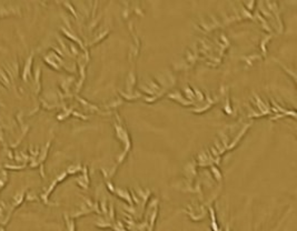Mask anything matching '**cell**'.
Returning <instances> with one entry per match:
<instances>
[{
  "mask_svg": "<svg viewBox=\"0 0 297 231\" xmlns=\"http://www.w3.org/2000/svg\"><path fill=\"white\" fill-rule=\"evenodd\" d=\"M249 127H250V124H247L244 128H242L240 129V131H239L238 134H237V136H236L235 138H234V140H232V142H229V144H228V148H227V150H232L234 149L237 144H238V142L242 140V138L245 136V134L247 132V130L249 129Z\"/></svg>",
  "mask_w": 297,
  "mask_h": 231,
  "instance_id": "1",
  "label": "cell"
},
{
  "mask_svg": "<svg viewBox=\"0 0 297 231\" xmlns=\"http://www.w3.org/2000/svg\"><path fill=\"white\" fill-rule=\"evenodd\" d=\"M168 98H169V99H173V100H175V101H177V102L181 104L183 106H185V107H187V106H191V104H195L194 101H188L187 99L183 98V96H181L179 92L169 93V94H168Z\"/></svg>",
  "mask_w": 297,
  "mask_h": 231,
  "instance_id": "2",
  "label": "cell"
},
{
  "mask_svg": "<svg viewBox=\"0 0 297 231\" xmlns=\"http://www.w3.org/2000/svg\"><path fill=\"white\" fill-rule=\"evenodd\" d=\"M271 37H273V35H271V33H269L267 37H265L264 39L262 40V42H260V49H262L264 57H266V56H267V47H266V46H267L268 41L271 39Z\"/></svg>",
  "mask_w": 297,
  "mask_h": 231,
  "instance_id": "3",
  "label": "cell"
},
{
  "mask_svg": "<svg viewBox=\"0 0 297 231\" xmlns=\"http://www.w3.org/2000/svg\"><path fill=\"white\" fill-rule=\"evenodd\" d=\"M184 92H185V94H186V98H185V99H187L188 101L195 100V94H194V91H193V89L190 88V86H186V87L184 88Z\"/></svg>",
  "mask_w": 297,
  "mask_h": 231,
  "instance_id": "4",
  "label": "cell"
},
{
  "mask_svg": "<svg viewBox=\"0 0 297 231\" xmlns=\"http://www.w3.org/2000/svg\"><path fill=\"white\" fill-rule=\"evenodd\" d=\"M210 171H211L214 178H215L217 181H222V180H223V176H222V173H220V171L218 170V168H217L216 166L211 165V166H210Z\"/></svg>",
  "mask_w": 297,
  "mask_h": 231,
  "instance_id": "5",
  "label": "cell"
},
{
  "mask_svg": "<svg viewBox=\"0 0 297 231\" xmlns=\"http://www.w3.org/2000/svg\"><path fill=\"white\" fill-rule=\"evenodd\" d=\"M258 60V59H262V57L258 55H254V56H246V57H244V58H242V60H244V61L247 63L248 66H250L254 62V60Z\"/></svg>",
  "mask_w": 297,
  "mask_h": 231,
  "instance_id": "6",
  "label": "cell"
},
{
  "mask_svg": "<svg viewBox=\"0 0 297 231\" xmlns=\"http://www.w3.org/2000/svg\"><path fill=\"white\" fill-rule=\"evenodd\" d=\"M274 60H275V61H276V62H277L278 65L281 66V68L284 69L285 71L287 72L288 75H291V77H292V78H293V80H294V81H295V80H296V76H295V72H293V71H292L291 69H288L287 67H286V66H285V65H283V63H281V62L279 61V60H277V59H275V58H274Z\"/></svg>",
  "mask_w": 297,
  "mask_h": 231,
  "instance_id": "7",
  "label": "cell"
},
{
  "mask_svg": "<svg viewBox=\"0 0 297 231\" xmlns=\"http://www.w3.org/2000/svg\"><path fill=\"white\" fill-rule=\"evenodd\" d=\"M108 33H109V30H105V31H103L101 33H99V35H98V37H96V38H95L94 41H91V42H90V46H93V45H95V43L99 42L100 40H103V38L108 35Z\"/></svg>",
  "mask_w": 297,
  "mask_h": 231,
  "instance_id": "8",
  "label": "cell"
},
{
  "mask_svg": "<svg viewBox=\"0 0 297 231\" xmlns=\"http://www.w3.org/2000/svg\"><path fill=\"white\" fill-rule=\"evenodd\" d=\"M193 91H194L195 98H196L197 100H199V101H204V100H205V96H204V93L201 91H200V90L198 88L194 87V88H193Z\"/></svg>",
  "mask_w": 297,
  "mask_h": 231,
  "instance_id": "9",
  "label": "cell"
},
{
  "mask_svg": "<svg viewBox=\"0 0 297 231\" xmlns=\"http://www.w3.org/2000/svg\"><path fill=\"white\" fill-rule=\"evenodd\" d=\"M243 6L246 7L245 9L248 11V12H252V10H254V8H255L256 6V2L255 1H250V2H245L243 3Z\"/></svg>",
  "mask_w": 297,
  "mask_h": 231,
  "instance_id": "10",
  "label": "cell"
},
{
  "mask_svg": "<svg viewBox=\"0 0 297 231\" xmlns=\"http://www.w3.org/2000/svg\"><path fill=\"white\" fill-rule=\"evenodd\" d=\"M106 185H107V188L109 189V190H110V191H111V192H113V193H115V189H116V188H114L113 183L109 182L108 180H106Z\"/></svg>",
  "mask_w": 297,
  "mask_h": 231,
  "instance_id": "11",
  "label": "cell"
}]
</instances>
